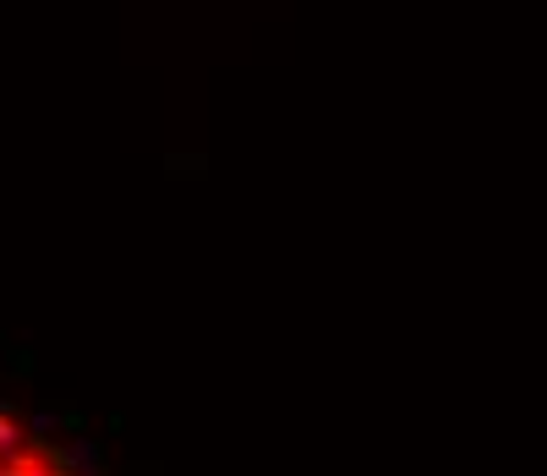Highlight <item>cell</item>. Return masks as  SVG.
Here are the masks:
<instances>
[{"mask_svg":"<svg viewBox=\"0 0 547 476\" xmlns=\"http://www.w3.org/2000/svg\"><path fill=\"white\" fill-rule=\"evenodd\" d=\"M50 460L61 476H104V455L93 438H66L61 449H50Z\"/></svg>","mask_w":547,"mask_h":476,"instance_id":"cell-1","label":"cell"},{"mask_svg":"<svg viewBox=\"0 0 547 476\" xmlns=\"http://www.w3.org/2000/svg\"><path fill=\"white\" fill-rule=\"evenodd\" d=\"M55 433H66V416H55V411H33L28 416V438H33V444H50Z\"/></svg>","mask_w":547,"mask_h":476,"instance_id":"cell-3","label":"cell"},{"mask_svg":"<svg viewBox=\"0 0 547 476\" xmlns=\"http://www.w3.org/2000/svg\"><path fill=\"white\" fill-rule=\"evenodd\" d=\"M33 438H28V422H17V416H0V466H11L17 455H28Z\"/></svg>","mask_w":547,"mask_h":476,"instance_id":"cell-2","label":"cell"}]
</instances>
